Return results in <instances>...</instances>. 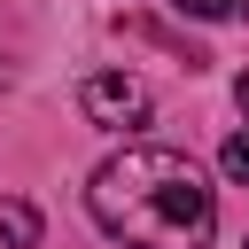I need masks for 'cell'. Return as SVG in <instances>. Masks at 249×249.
I'll list each match as a JSON object with an SVG mask.
<instances>
[{"label":"cell","mask_w":249,"mask_h":249,"mask_svg":"<svg viewBox=\"0 0 249 249\" xmlns=\"http://www.w3.org/2000/svg\"><path fill=\"white\" fill-rule=\"evenodd\" d=\"M86 210L124 249H202L218 233V195L187 148H124L93 171Z\"/></svg>","instance_id":"cell-1"},{"label":"cell","mask_w":249,"mask_h":249,"mask_svg":"<svg viewBox=\"0 0 249 249\" xmlns=\"http://www.w3.org/2000/svg\"><path fill=\"white\" fill-rule=\"evenodd\" d=\"M78 109H86V124H101V132H132V124H148L156 93H148L132 70H93V78L78 86Z\"/></svg>","instance_id":"cell-2"},{"label":"cell","mask_w":249,"mask_h":249,"mask_svg":"<svg viewBox=\"0 0 249 249\" xmlns=\"http://www.w3.org/2000/svg\"><path fill=\"white\" fill-rule=\"evenodd\" d=\"M124 31H132V39H148V47H171V54H179V70H202V62H210L202 47H187V39H171V31H163V23H148V16H132Z\"/></svg>","instance_id":"cell-3"},{"label":"cell","mask_w":249,"mask_h":249,"mask_svg":"<svg viewBox=\"0 0 249 249\" xmlns=\"http://www.w3.org/2000/svg\"><path fill=\"white\" fill-rule=\"evenodd\" d=\"M0 241H8V249H31V241H39V210L8 195V202H0Z\"/></svg>","instance_id":"cell-4"},{"label":"cell","mask_w":249,"mask_h":249,"mask_svg":"<svg viewBox=\"0 0 249 249\" xmlns=\"http://www.w3.org/2000/svg\"><path fill=\"white\" fill-rule=\"evenodd\" d=\"M218 163H226V179H233V187H249V132H233V140L218 148Z\"/></svg>","instance_id":"cell-5"},{"label":"cell","mask_w":249,"mask_h":249,"mask_svg":"<svg viewBox=\"0 0 249 249\" xmlns=\"http://www.w3.org/2000/svg\"><path fill=\"white\" fill-rule=\"evenodd\" d=\"M179 16H195V23H218V16H233V0H171Z\"/></svg>","instance_id":"cell-6"},{"label":"cell","mask_w":249,"mask_h":249,"mask_svg":"<svg viewBox=\"0 0 249 249\" xmlns=\"http://www.w3.org/2000/svg\"><path fill=\"white\" fill-rule=\"evenodd\" d=\"M233 101H241V117H249V70H241V78H233Z\"/></svg>","instance_id":"cell-7"},{"label":"cell","mask_w":249,"mask_h":249,"mask_svg":"<svg viewBox=\"0 0 249 249\" xmlns=\"http://www.w3.org/2000/svg\"><path fill=\"white\" fill-rule=\"evenodd\" d=\"M233 8H241V16H249V0H233Z\"/></svg>","instance_id":"cell-8"},{"label":"cell","mask_w":249,"mask_h":249,"mask_svg":"<svg viewBox=\"0 0 249 249\" xmlns=\"http://www.w3.org/2000/svg\"><path fill=\"white\" fill-rule=\"evenodd\" d=\"M0 78H8V62H0Z\"/></svg>","instance_id":"cell-9"},{"label":"cell","mask_w":249,"mask_h":249,"mask_svg":"<svg viewBox=\"0 0 249 249\" xmlns=\"http://www.w3.org/2000/svg\"><path fill=\"white\" fill-rule=\"evenodd\" d=\"M241 249H249V241H241Z\"/></svg>","instance_id":"cell-10"}]
</instances>
